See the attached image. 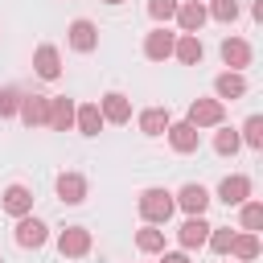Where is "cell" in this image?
Instances as JSON below:
<instances>
[{"label":"cell","mask_w":263,"mask_h":263,"mask_svg":"<svg viewBox=\"0 0 263 263\" xmlns=\"http://www.w3.org/2000/svg\"><path fill=\"white\" fill-rule=\"evenodd\" d=\"M222 62H226L234 74H242V66H251V45H247L242 37H226V41H222Z\"/></svg>","instance_id":"obj_17"},{"label":"cell","mask_w":263,"mask_h":263,"mask_svg":"<svg viewBox=\"0 0 263 263\" xmlns=\"http://www.w3.org/2000/svg\"><path fill=\"white\" fill-rule=\"evenodd\" d=\"M160 263H189V255H185V251H164Z\"/></svg>","instance_id":"obj_32"},{"label":"cell","mask_w":263,"mask_h":263,"mask_svg":"<svg viewBox=\"0 0 263 263\" xmlns=\"http://www.w3.org/2000/svg\"><path fill=\"white\" fill-rule=\"evenodd\" d=\"M21 123L25 127H45L49 123V95H21Z\"/></svg>","instance_id":"obj_4"},{"label":"cell","mask_w":263,"mask_h":263,"mask_svg":"<svg viewBox=\"0 0 263 263\" xmlns=\"http://www.w3.org/2000/svg\"><path fill=\"white\" fill-rule=\"evenodd\" d=\"M230 238H234L230 226H210V238H205V242H210L218 255H226V251H230Z\"/></svg>","instance_id":"obj_31"},{"label":"cell","mask_w":263,"mask_h":263,"mask_svg":"<svg viewBox=\"0 0 263 263\" xmlns=\"http://www.w3.org/2000/svg\"><path fill=\"white\" fill-rule=\"evenodd\" d=\"M177 238H181L185 251H193V247H201V242L210 238V222H205V218H185L181 230H177Z\"/></svg>","instance_id":"obj_18"},{"label":"cell","mask_w":263,"mask_h":263,"mask_svg":"<svg viewBox=\"0 0 263 263\" xmlns=\"http://www.w3.org/2000/svg\"><path fill=\"white\" fill-rule=\"evenodd\" d=\"M58 197L66 205H82L86 201V177L82 173H58Z\"/></svg>","instance_id":"obj_14"},{"label":"cell","mask_w":263,"mask_h":263,"mask_svg":"<svg viewBox=\"0 0 263 263\" xmlns=\"http://www.w3.org/2000/svg\"><path fill=\"white\" fill-rule=\"evenodd\" d=\"M168 144H173V152H181V156H189V152H197V144H201V132L193 127V123H168Z\"/></svg>","instance_id":"obj_7"},{"label":"cell","mask_w":263,"mask_h":263,"mask_svg":"<svg viewBox=\"0 0 263 263\" xmlns=\"http://www.w3.org/2000/svg\"><path fill=\"white\" fill-rule=\"evenodd\" d=\"M181 8V0H148V16L152 21H173Z\"/></svg>","instance_id":"obj_30"},{"label":"cell","mask_w":263,"mask_h":263,"mask_svg":"<svg viewBox=\"0 0 263 263\" xmlns=\"http://www.w3.org/2000/svg\"><path fill=\"white\" fill-rule=\"evenodd\" d=\"M214 90H218V103H226V99H242V95H247V78L234 74V70H226V74L214 78Z\"/></svg>","instance_id":"obj_20"},{"label":"cell","mask_w":263,"mask_h":263,"mask_svg":"<svg viewBox=\"0 0 263 263\" xmlns=\"http://www.w3.org/2000/svg\"><path fill=\"white\" fill-rule=\"evenodd\" d=\"M58 251H62V259H82L90 251V230L86 226H66L58 234Z\"/></svg>","instance_id":"obj_5"},{"label":"cell","mask_w":263,"mask_h":263,"mask_svg":"<svg viewBox=\"0 0 263 263\" xmlns=\"http://www.w3.org/2000/svg\"><path fill=\"white\" fill-rule=\"evenodd\" d=\"M177 25H181V33H193V37H197V29L205 25V4L185 0V4L177 8Z\"/></svg>","instance_id":"obj_19"},{"label":"cell","mask_w":263,"mask_h":263,"mask_svg":"<svg viewBox=\"0 0 263 263\" xmlns=\"http://www.w3.org/2000/svg\"><path fill=\"white\" fill-rule=\"evenodd\" d=\"M222 115H226V107H222L218 99H193L185 123H193L197 132H201V127H222Z\"/></svg>","instance_id":"obj_2"},{"label":"cell","mask_w":263,"mask_h":263,"mask_svg":"<svg viewBox=\"0 0 263 263\" xmlns=\"http://www.w3.org/2000/svg\"><path fill=\"white\" fill-rule=\"evenodd\" d=\"M168 123H173L168 107H148V111H140V132H144V136H164Z\"/></svg>","instance_id":"obj_21"},{"label":"cell","mask_w":263,"mask_h":263,"mask_svg":"<svg viewBox=\"0 0 263 263\" xmlns=\"http://www.w3.org/2000/svg\"><path fill=\"white\" fill-rule=\"evenodd\" d=\"M74 127H78L82 136H99V132H103V115H99V103H82V107L74 111Z\"/></svg>","instance_id":"obj_22"},{"label":"cell","mask_w":263,"mask_h":263,"mask_svg":"<svg viewBox=\"0 0 263 263\" xmlns=\"http://www.w3.org/2000/svg\"><path fill=\"white\" fill-rule=\"evenodd\" d=\"M136 247H140L144 255H160V251H164V230H156V226L136 230Z\"/></svg>","instance_id":"obj_24"},{"label":"cell","mask_w":263,"mask_h":263,"mask_svg":"<svg viewBox=\"0 0 263 263\" xmlns=\"http://www.w3.org/2000/svg\"><path fill=\"white\" fill-rule=\"evenodd\" d=\"M205 16H214V21H222V25H230V21H238V0H210V8H205Z\"/></svg>","instance_id":"obj_27"},{"label":"cell","mask_w":263,"mask_h":263,"mask_svg":"<svg viewBox=\"0 0 263 263\" xmlns=\"http://www.w3.org/2000/svg\"><path fill=\"white\" fill-rule=\"evenodd\" d=\"M0 210L12 214V218H25V214H33V193H29L25 185H8V189L0 193Z\"/></svg>","instance_id":"obj_12"},{"label":"cell","mask_w":263,"mask_h":263,"mask_svg":"<svg viewBox=\"0 0 263 263\" xmlns=\"http://www.w3.org/2000/svg\"><path fill=\"white\" fill-rule=\"evenodd\" d=\"M226 255H234L238 263H251V259H259V234H251V230L234 234V238H230V251H226Z\"/></svg>","instance_id":"obj_23"},{"label":"cell","mask_w":263,"mask_h":263,"mask_svg":"<svg viewBox=\"0 0 263 263\" xmlns=\"http://www.w3.org/2000/svg\"><path fill=\"white\" fill-rule=\"evenodd\" d=\"M74 111H78L74 99H66V95L49 99V123H45V127H53V132H70V127H74Z\"/></svg>","instance_id":"obj_13"},{"label":"cell","mask_w":263,"mask_h":263,"mask_svg":"<svg viewBox=\"0 0 263 263\" xmlns=\"http://www.w3.org/2000/svg\"><path fill=\"white\" fill-rule=\"evenodd\" d=\"M21 111V90L16 86H0V119H12Z\"/></svg>","instance_id":"obj_28"},{"label":"cell","mask_w":263,"mask_h":263,"mask_svg":"<svg viewBox=\"0 0 263 263\" xmlns=\"http://www.w3.org/2000/svg\"><path fill=\"white\" fill-rule=\"evenodd\" d=\"M259 226H263V205L259 201H242V230L259 234Z\"/></svg>","instance_id":"obj_29"},{"label":"cell","mask_w":263,"mask_h":263,"mask_svg":"<svg viewBox=\"0 0 263 263\" xmlns=\"http://www.w3.org/2000/svg\"><path fill=\"white\" fill-rule=\"evenodd\" d=\"M103 4H123V0H103Z\"/></svg>","instance_id":"obj_33"},{"label":"cell","mask_w":263,"mask_h":263,"mask_svg":"<svg viewBox=\"0 0 263 263\" xmlns=\"http://www.w3.org/2000/svg\"><path fill=\"white\" fill-rule=\"evenodd\" d=\"M99 115H103V123H127V119H132V103H127V95H119V90L103 95V99H99Z\"/></svg>","instance_id":"obj_11"},{"label":"cell","mask_w":263,"mask_h":263,"mask_svg":"<svg viewBox=\"0 0 263 263\" xmlns=\"http://www.w3.org/2000/svg\"><path fill=\"white\" fill-rule=\"evenodd\" d=\"M238 148H242L238 132H234V127H218V136H214V152H218V156H234Z\"/></svg>","instance_id":"obj_25"},{"label":"cell","mask_w":263,"mask_h":263,"mask_svg":"<svg viewBox=\"0 0 263 263\" xmlns=\"http://www.w3.org/2000/svg\"><path fill=\"white\" fill-rule=\"evenodd\" d=\"M33 70H37V78H45V82L62 78V53H58V45H37V53H33Z\"/></svg>","instance_id":"obj_10"},{"label":"cell","mask_w":263,"mask_h":263,"mask_svg":"<svg viewBox=\"0 0 263 263\" xmlns=\"http://www.w3.org/2000/svg\"><path fill=\"white\" fill-rule=\"evenodd\" d=\"M0 263H4V259H0Z\"/></svg>","instance_id":"obj_34"},{"label":"cell","mask_w":263,"mask_h":263,"mask_svg":"<svg viewBox=\"0 0 263 263\" xmlns=\"http://www.w3.org/2000/svg\"><path fill=\"white\" fill-rule=\"evenodd\" d=\"M16 247H25V251H37V247H45V238H49V226L41 222V218H33V214H25V218H16Z\"/></svg>","instance_id":"obj_3"},{"label":"cell","mask_w":263,"mask_h":263,"mask_svg":"<svg viewBox=\"0 0 263 263\" xmlns=\"http://www.w3.org/2000/svg\"><path fill=\"white\" fill-rule=\"evenodd\" d=\"M173 58H177L181 66H197V62L205 58V45H201V37H193V33H181V37H177V45H173Z\"/></svg>","instance_id":"obj_16"},{"label":"cell","mask_w":263,"mask_h":263,"mask_svg":"<svg viewBox=\"0 0 263 263\" xmlns=\"http://www.w3.org/2000/svg\"><path fill=\"white\" fill-rule=\"evenodd\" d=\"M238 140L259 152V148H263V115H251V119L242 123V136H238Z\"/></svg>","instance_id":"obj_26"},{"label":"cell","mask_w":263,"mask_h":263,"mask_svg":"<svg viewBox=\"0 0 263 263\" xmlns=\"http://www.w3.org/2000/svg\"><path fill=\"white\" fill-rule=\"evenodd\" d=\"M247 197H251V177H242V173L222 177V185H218V201H226V205H242Z\"/></svg>","instance_id":"obj_15"},{"label":"cell","mask_w":263,"mask_h":263,"mask_svg":"<svg viewBox=\"0 0 263 263\" xmlns=\"http://www.w3.org/2000/svg\"><path fill=\"white\" fill-rule=\"evenodd\" d=\"M197 4H201V0H197Z\"/></svg>","instance_id":"obj_35"},{"label":"cell","mask_w":263,"mask_h":263,"mask_svg":"<svg viewBox=\"0 0 263 263\" xmlns=\"http://www.w3.org/2000/svg\"><path fill=\"white\" fill-rule=\"evenodd\" d=\"M66 37H70V49H78V53H90L95 45H99V29L86 21V16H78V21H70V29H66Z\"/></svg>","instance_id":"obj_8"},{"label":"cell","mask_w":263,"mask_h":263,"mask_svg":"<svg viewBox=\"0 0 263 263\" xmlns=\"http://www.w3.org/2000/svg\"><path fill=\"white\" fill-rule=\"evenodd\" d=\"M173 45H177V33L152 29V33L144 37V58H148V62H164V58H173Z\"/></svg>","instance_id":"obj_9"},{"label":"cell","mask_w":263,"mask_h":263,"mask_svg":"<svg viewBox=\"0 0 263 263\" xmlns=\"http://www.w3.org/2000/svg\"><path fill=\"white\" fill-rule=\"evenodd\" d=\"M136 205H140V218H144L148 226H164V222L173 218V210H177V201H173V193H168V189H160V185H152V189H144Z\"/></svg>","instance_id":"obj_1"},{"label":"cell","mask_w":263,"mask_h":263,"mask_svg":"<svg viewBox=\"0 0 263 263\" xmlns=\"http://www.w3.org/2000/svg\"><path fill=\"white\" fill-rule=\"evenodd\" d=\"M173 201H177L189 218H201V214H205V205H210V193H205L197 181H189V185H181V189L173 193Z\"/></svg>","instance_id":"obj_6"}]
</instances>
